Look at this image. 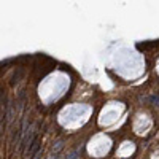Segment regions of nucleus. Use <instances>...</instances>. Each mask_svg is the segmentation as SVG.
<instances>
[{
    "label": "nucleus",
    "instance_id": "2",
    "mask_svg": "<svg viewBox=\"0 0 159 159\" xmlns=\"http://www.w3.org/2000/svg\"><path fill=\"white\" fill-rule=\"evenodd\" d=\"M49 159H58V156H54V154H53V156H51Z\"/></svg>",
    "mask_w": 159,
    "mask_h": 159
},
{
    "label": "nucleus",
    "instance_id": "1",
    "mask_svg": "<svg viewBox=\"0 0 159 159\" xmlns=\"http://www.w3.org/2000/svg\"><path fill=\"white\" fill-rule=\"evenodd\" d=\"M30 154H37L38 153V140L37 139H33V142H32V146H30Z\"/></svg>",
    "mask_w": 159,
    "mask_h": 159
}]
</instances>
